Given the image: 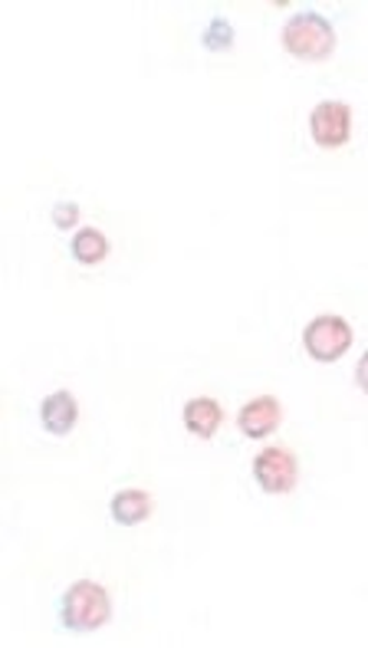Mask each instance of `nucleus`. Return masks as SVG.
<instances>
[{"label": "nucleus", "mask_w": 368, "mask_h": 648, "mask_svg": "<svg viewBox=\"0 0 368 648\" xmlns=\"http://www.w3.org/2000/svg\"><path fill=\"white\" fill-rule=\"evenodd\" d=\"M112 616V600L109 590L93 583V580H76L63 596H59V623L66 633H96L109 623Z\"/></svg>", "instance_id": "1"}, {"label": "nucleus", "mask_w": 368, "mask_h": 648, "mask_svg": "<svg viewBox=\"0 0 368 648\" xmlns=\"http://www.w3.org/2000/svg\"><path fill=\"white\" fill-rule=\"evenodd\" d=\"M283 50L293 53L296 60H310L320 63L326 56H333L336 50V30L333 23L316 13V10H300L283 23Z\"/></svg>", "instance_id": "2"}, {"label": "nucleus", "mask_w": 368, "mask_h": 648, "mask_svg": "<svg viewBox=\"0 0 368 648\" xmlns=\"http://www.w3.org/2000/svg\"><path fill=\"white\" fill-rule=\"evenodd\" d=\"M303 346L306 353L316 359V363H336L349 353L353 346V326L336 316V313H326V316H316L306 330H303Z\"/></svg>", "instance_id": "3"}, {"label": "nucleus", "mask_w": 368, "mask_h": 648, "mask_svg": "<svg viewBox=\"0 0 368 648\" xmlns=\"http://www.w3.org/2000/svg\"><path fill=\"white\" fill-rule=\"evenodd\" d=\"M253 477H257L263 494H273V497L293 494V487L300 480V461H296L293 451L273 444V447H267L253 457Z\"/></svg>", "instance_id": "4"}, {"label": "nucleus", "mask_w": 368, "mask_h": 648, "mask_svg": "<svg viewBox=\"0 0 368 648\" xmlns=\"http://www.w3.org/2000/svg\"><path fill=\"white\" fill-rule=\"evenodd\" d=\"M310 136L320 149H343L353 136V109L339 99H326L310 112Z\"/></svg>", "instance_id": "5"}, {"label": "nucleus", "mask_w": 368, "mask_h": 648, "mask_svg": "<svg viewBox=\"0 0 368 648\" xmlns=\"http://www.w3.org/2000/svg\"><path fill=\"white\" fill-rule=\"evenodd\" d=\"M280 422H283V409H280V402H277L273 396H257V399H250V402L240 409V415H237L240 432L247 434V438H253V441H260V438L277 432Z\"/></svg>", "instance_id": "6"}, {"label": "nucleus", "mask_w": 368, "mask_h": 648, "mask_svg": "<svg viewBox=\"0 0 368 648\" xmlns=\"http://www.w3.org/2000/svg\"><path fill=\"white\" fill-rule=\"evenodd\" d=\"M79 419V406L73 399V392H53L40 402V422L50 434H69Z\"/></svg>", "instance_id": "7"}, {"label": "nucleus", "mask_w": 368, "mask_h": 648, "mask_svg": "<svg viewBox=\"0 0 368 648\" xmlns=\"http://www.w3.org/2000/svg\"><path fill=\"white\" fill-rule=\"evenodd\" d=\"M109 514L119 527H136V523H145L152 517V497L145 490H119L109 504Z\"/></svg>", "instance_id": "8"}, {"label": "nucleus", "mask_w": 368, "mask_h": 648, "mask_svg": "<svg viewBox=\"0 0 368 648\" xmlns=\"http://www.w3.org/2000/svg\"><path fill=\"white\" fill-rule=\"evenodd\" d=\"M220 422H224V409L214 399H207V396L191 399L184 406V425H187V432L197 434V438H214L217 429H220Z\"/></svg>", "instance_id": "9"}, {"label": "nucleus", "mask_w": 368, "mask_h": 648, "mask_svg": "<svg viewBox=\"0 0 368 648\" xmlns=\"http://www.w3.org/2000/svg\"><path fill=\"white\" fill-rule=\"evenodd\" d=\"M69 250H73V260H79L83 267H93V263H102V260L109 257V240H106L102 230L83 227V230L73 237Z\"/></svg>", "instance_id": "10"}, {"label": "nucleus", "mask_w": 368, "mask_h": 648, "mask_svg": "<svg viewBox=\"0 0 368 648\" xmlns=\"http://www.w3.org/2000/svg\"><path fill=\"white\" fill-rule=\"evenodd\" d=\"M201 46L210 50V53H227V50L234 46V26H230V20L214 17V20L204 26V33H201Z\"/></svg>", "instance_id": "11"}, {"label": "nucleus", "mask_w": 368, "mask_h": 648, "mask_svg": "<svg viewBox=\"0 0 368 648\" xmlns=\"http://www.w3.org/2000/svg\"><path fill=\"white\" fill-rule=\"evenodd\" d=\"M83 217V212H79V205H56L53 208V220H56V227H73L76 220Z\"/></svg>", "instance_id": "12"}, {"label": "nucleus", "mask_w": 368, "mask_h": 648, "mask_svg": "<svg viewBox=\"0 0 368 648\" xmlns=\"http://www.w3.org/2000/svg\"><path fill=\"white\" fill-rule=\"evenodd\" d=\"M356 382H359V389L368 396V353L359 359V366H356Z\"/></svg>", "instance_id": "13"}]
</instances>
